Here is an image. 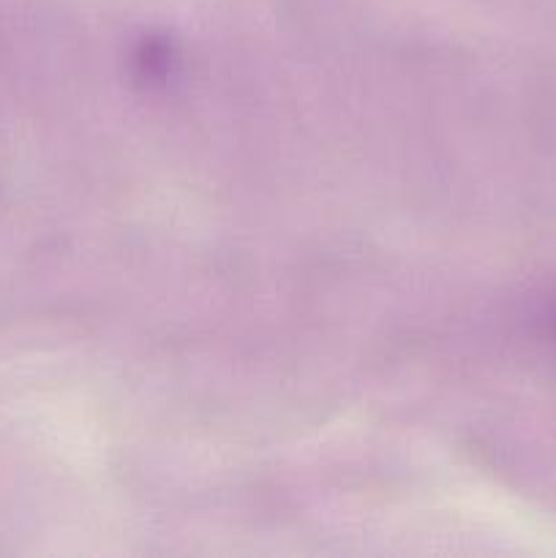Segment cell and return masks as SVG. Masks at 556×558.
<instances>
[{"mask_svg": "<svg viewBox=\"0 0 556 558\" xmlns=\"http://www.w3.org/2000/svg\"><path fill=\"white\" fill-rule=\"evenodd\" d=\"M140 69L142 74L147 76H161L169 71V63H172V49H169L167 41H158V38H150V41L142 44L140 49Z\"/></svg>", "mask_w": 556, "mask_h": 558, "instance_id": "6da1fadb", "label": "cell"}]
</instances>
